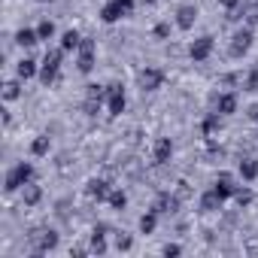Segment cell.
<instances>
[{
	"label": "cell",
	"instance_id": "1",
	"mask_svg": "<svg viewBox=\"0 0 258 258\" xmlns=\"http://www.w3.org/2000/svg\"><path fill=\"white\" fill-rule=\"evenodd\" d=\"M131 10H134V0H109V4H103V10H100V22L115 25L124 16H131Z\"/></svg>",
	"mask_w": 258,
	"mask_h": 258
},
{
	"label": "cell",
	"instance_id": "2",
	"mask_svg": "<svg viewBox=\"0 0 258 258\" xmlns=\"http://www.w3.org/2000/svg\"><path fill=\"white\" fill-rule=\"evenodd\" d=\"M61 58H64V49L46 52V58H43V64H40V79H43V85H52V82H55V76H58V70H61Z\"/></svg>",
	"mask_w": 258,
	"mask_h": 258
},
{
	"label": "cell",
	"instance_id": "3",
	"mask_svg": "<svg viewBox=\"0 0 258 258\" xmlns=\"http://www.w3.org/2000/svg\"><path fill=\"white\" fill-rule=\"evenodd\" d=\"M34 179V167L28 164V161H22V164H16L10 173H7V191H19V188H25L28 182Z\"/></svg>",
	"mask_w": 258,
	"mask_h": 258
},
{
	"label": "cell",
	"instance_id": "4",
	"mask_svg": "<svg viewBox=\"0 0 258 258\" xmlns=\"http://www.w3.org/2000/svg\"><path fill=\"white\" fill-rule=\"evenodd\" d=\"M94 52H97L94 40L82 37V43H79V73H91L94 70Z\"/></svg>",
	"mask_w": 258,
	"mask_h": 258
},
{
	"label": "cell",
	"instance_id": "5",
	"mask_svg": "<svg viewBox=\"0 0 258 258\" xmlns=\"http://www.w3.org/2000/svg\"><path fill=\"white\" fill-rule=\"evenodd\" d=\"M31 243H34V249H37V252H49V249H55V246H58V234H55V231H49V228H37V231L31 234Z\"/></svg>",
	"mask_w": 258,
	"mask_h": 258
},
{
	"label": "cell",
	"instance_id": "6",
	"mask_svg": "<svg viewBox=\"0 0 258 258\" xmlns=\"http://www.w3.org/2000/svg\"><path fill=\"white\" fill-rule=\"evenodd\" d=\"M137 79H140V88H143V91H155V88H161V82H164V70H158V67H143Z\"/></svg>",
	"mask_w": 258,
	"mask_h": 258
},
{
	"label": "cell",
	"instance_id": "7",
	"mask_svg": "<svg viewBox=\"0 0 258 258\" xmlns=\"http://www.w3.org/2000/svg\"><path fill=\"white\" fill-rule=\"evenodd\" d=\"M249 46H252V28H243V31H237L234 37H231V55L234 58H240V55H246L249 52Z\"/></svg>",
	"mask_w": 258,
	"mask_h": 258
},
{
	"label": "cell",
	"instance_id": "8",
	"mask_svg": "<svg viewBox=\"0 0 258 258\" xmlns=\"http://www.w3.org/2000/svg\"><path fill=\"white\" fill-rule=\"evenodd\" d=\"M106 97H109V115H121L124 112V88H121V82L106 85Z\"/></svg>",
	"mask_w": 258,
	"mask_h": 258
},
{
	"label": "cell",
	"instance_id": "9",
	"mask_svg": "<svg viewBox=\"0 0 258 258\" xmlns=\"http://www.w3.org/2000/svg\"><path fill=\"white\" fill-rule=\"evenodd\" d=\"M195 22H198V7L195 4H185V7L176 10V28L179 31H191Z\"/></svg>",
	"mask_w": 258,
	"mask_h": 258
},
{
	"label": "cell",
	"instance_id": "10",
	"mask_svg": "<svg viewBox=\"0 0 258 258\" xmlns=\"http://www.w3.org/2000/svg\"><path fill=\"white\" fill-rule=\"evenodd\" d=\"M210 52H213V37H201V40H195V43L188 46L191 61H207V58H210Z\"/></svg>",
	"mask_w": 258,
	"mask_h": 258
},
{
	"label": "cell",
	"instance_id": "11",
	"mask_svg": "<svg viewBox=\"0 0 258 258\" xmlns=\"http://www.w3.org/2000/svg\"><path fill=\"white\" fill-rule=\"evenodd\" d=\"M179 204H182V201H179L176 195L161 191V195L155 198V207H152V210H155V213H176V207H179Z\"/></svg>",
	"mask_w": 258,
	"mask_h": 258
},
{
	"label": "cell",
	"instance_id": "12",
	"mask_svg": "<svg viewBox=\"0 0 258 258\" xmlns=\"http://www.w3.org/2000/svg\"><path fill=\"white\" fill-rule=\"evenodd\" d=\"M85 191H88V198H91V201H106L112 188H109V182H106V179H91V182L85 185Z\"/></svg>",
	"mask_w": 258,
	"mask_h": 258
},
{
	"label": "cell",
	"instance_id": "13",
	"mask_svg": "<svg viewBox=\"0 0 258 258\" xmlns=\"http://www.w3.org/2000/svg\"><path fill=\"white\" fill-rule=\"evenodd\" d=\"M170 155H173V140L170 137H158V143H155V164H167Z\"/></svg>",
	"mask_w": 258,
	"mask_h": 258
},
{
	"label": "cell",
	"instance_id": "14",
	"mask_svg": "<svg viewBox=\"0 0 258 258\" xmlns=\"http://www.w3.org/2000/svg\"><path fill=\"white\" fill-rule=\"evenodd\" d=\"M213 188H216L222 198H234V191H237V185H234V176H231V173H219Z\"/></svg>",
	"mask_w": 258,
	"mask_h": 258
},
{
	"label": "cell",
	"instance_id": "15",
	"mask_svg": "<svg viewBox=\"0 0 258 258\" xmlns=\"http://www.w3.org/2000/svg\"><path fill=\"white\" fill-rule=\"evenodd\" d=\"M222 201H225V198H222L216 188H213V191H204V195H201V210H204V213H216V210H222Z\"/></svg>",
	"mask_w": 258,
	"mask_h": 258
},
{
	"label": "cell",
	"instance_id": "16",
	"mask_svg": "<svg viewBox=\"0 0 258 258\" xmlns=\"http://www.w3.org/2000/svg\"><path fill=\"white\" fill-rule=\"evenodd\" d=\"M216 112L219 115H231V112H237V97L228 91V94H219V100H216Z\"/></svg>",
	"mask_w": 258,
	"mask_h": 258
},
{
	"label": "cell",
	"instance_id": "17",
	"mask_svg": "<svg viewBox=\"0 0 258 258\" xmlns=\"http://www.w3.org/2000/svg\"><path fill=\"white\" fill-rule=\"evenodd\" d=\"M22 198H25V207H37V204L43 201V188L34 185V182H28V185L22 188Z\"/></svg>",
	"mask_w": 258,
	"mask_h": 258
},
{
	"label": "cell",
	"instance_id": "18",
	"mask_svg": "<svg viewBox=\"0 0 258 258\" xmlns=\"http://www.w3.org/2000/svg\"><path fill=\"white\" fill-rule=\"evenodd\" d=\"M240 176H243L246 182H252V179L258 176V161H255V158H240Z\"/></svg>",
	"mask_w": 258,
	"mask_h": 258
},
{
	"label": "cell",
	"instance_id": "19",
	"mask_svg": "<svg viewBox=\"0 0 258 258\" xmlns=\"http://www.w3.org/2000/svg\"><path fill=\"white\" fill-rule=\"evenodd\" d=\"M106 231H109L106 225H97V228H94V234H91V249H94V252H106V240H103Z\"/></svg>",
	"mask_w": 258,
	"mask_h": 258
},
{
	"label": "cell",
	"instance_id": "20",
	"mask_svg": "<svg viewBox=\"0 0 258 258\" xmlns=\"http://www.w3.org/2000/svg\"><path fill=\"white\" fill-rule=\"evenodd\" d=\"M37 40H40V34H37V31H31V28H22V31L16 34V43H19V46H25V49H28V46H34Z\"/></svg>",
	"mask_w": 258,
	"mask_h": 258
},
{
	"label": "cell",
	"instance_id": "21",
	"mask_svg": "<svg viewBox=\"0 0 258 258\" xmlns=\"http://www.w3.org/2000/svg\"><path fill=\"white\" fill-rule=\"evenodd\" d=\"M79 43H82L79 31H67V34L61 37V49H64V52H73V49H79Z\"/></svg>",
	"mask_w": 258,
	"mask_h": 258
},
{
	"label": "cell",
	"instance_id": "22",
	"mask_svg": "<svg viewBox=\"0 0 258 258\" xmlns=\"http://www.w3.org/2000/svg\"><path fill=\"white\" fill-rule=\"evenodd\" d=\"M16 73H19V79H31V76L37 73V61L22 58V61H19V67H16Z\"/></svg>",
	"mask_w": 258,
	"mask_h": 258
},
{
	"label": "cell",
	"instance_id": "23",
	"mask_svg": "<svg viewBox=\"0 0 258 258\" xmlns=\"http://www.w3.org/2000/svg\"><path fill=\"white\" fill-rule=\"evenodd\" d=\"M155 225H158V213H155V210L146 213V216H140V234H152Z\"/></svg>",
	"mask_w": 258,
	"mask_h": 258
},
{
	"label": "cell",
	"instance_id": "24",
	"mask_svg": "<svg viewBox=\"0 0 258 258\" xmlns=\"http://www.w3.org/2000/svg\"><path fill=\"white\" fill-rule=\"evenodd\" d=\"M106 201H109V207H112V210H124V204H127V195H124L121 188H112Z\"/></svg>",
	"mask_w": 258,
	"mask_h": 258
},
{
	"label": "cell",
	"instance_id": "25",
	"mask_svg": "<svg viewBox=\"0 0 258 258\" xmlns=\"http://www.w3.org/2000/svg\"><path fill=\"white\" fill-rule=\"evenodd\" d=\"M22 97V85L16 82V79H10L7 85H4V100H19Z\"/></svg>",
	"mask_w": 258,
	"mask_h": 258
},
{
	"label": "cell",
	"instance_id": "26",
	"mask_svg": "<svg viewBox=\"0 0 258 258\" xmlns=\"http://www.w3.org/2000/svg\"><path fill=\"white\" fill-rule=\"evenodd\" d=\"M49 146H52V143H49V137H46V134H40V137L31 143V152L40 158V155H46V152H49Z\"/></svg>",
	"mask_w": 258,
	"mask_h": 258
},
{
	"label": "cell",
	"instance_id": "27",
	"mask_svg": "<svg viewBox=\"0 0 258 258\" xmlns=\"http://www.w3.org/2000/svg\"><path fill=\"white\" fill-rule=\"evenodd\" d=\"M201 131H204L207 137L219 131V112H213V115H207V118H204V124H201Z\"/></svg>",
	"mask_w": 258,
	"mask_h": 258
},
{
	"label": "cell",
	"instance_id": "28",
	"mask_svg": "<svg viewBox=\"0 0 258 258\" xmlns=\"http://www.w3.org/2000/svg\"><path fill=\"white\" fill-rule=\"evenodd\" d=\"M243 16H246V25H249V28H255V25H258V0L243 10Z\"/></svg>",
	"mask_w": 258,
	"mask_h": 258
},
{
	"label": "cell",
	"instance_id": "29",
	"mask_svg": "<svg viewBox=\"0 0 258 258\" xmlns=\"http://www.w3.org/2000/svg\"><path fill=\"white\" fill-rule=\"evenodd\" d=\"M243 88H246V91H258V67H252V70L246 73V79H243Z\"/></svg>",
	"mask_w": 258,
	"mask_h": 258
},
{
	"label": "cell",
	"instance_id": "30",
	"mask_svg": "<svg viewBox=\"0 0 258 258\" xmlns=\"http://www.w3.org/2000/svg\"><path fill=\"white\" fill-rule=\"evenodd\" d=\"M85 97H91V100H103V97H106V88H103V85H97V82H91V85H88V91H85Z\"/></svg>",
	"mask_w": 258,
	"mask_h": 258
},
{
	"label": "cell",
	"instance_id": "31",
	"mask_svg": "<svg viewBox=\"0 0 258 258\" xmlns=\"http://www.w3.org/2000/svg\"><path fill=\"white\" fill-rule=\"evenodd\" d=\"M131 246H134L131 234H115V249H118V252H127Z\"/></svg>",
	"mask_w": 258,
	"mask_h": 258
},
{
	"label": "cell",
	"instance_id": "32",
	"mask_svg": "<svg viewBox=\"0 0 258 258\" xmlns=\"http://www.w3.org/2000/svg\"><path fill=\"white\" fill-rule=\"evenodd\" d=\"M37 34H40V40H52V34H55V25H52V22L46 19V22H40Z\"/></svg>",
	"mask_w": 258,
	"mask_h": 258
},
{
	"label": "cell",
	"instance_id": "33",
	"mask_svg": "<svg viewBox=\"0 0 258 258\" xmlns=\"http://www.w3.org/2000/svg\"><path fill=\"white\" fill-rule=\"evenodd\" d=\"M234 201H237L240 207H249V204H252V191H249V188H237V191H234Z\"/></svg>",
	"mask_w": 258,
	"mask_h": 258
},
{
	"label": "cell",
	"instance_id": "34",
	"mask_svg": "<svg viewBox=\"0 0 258 258\" xmlns=\"http://www.w3.org/2000/svg\"><path fill=\"white\" fill-rule=\"evenodd\" d=\"M173 195H176L179 201H188V198H191V185H188V182H176V191H173Z\"/></svg>",
	"mask_w": 258,
	"mask_h": 258
},
{
	"label": "cell",
	"instance_id": "35",
	"mask_svg": "<svg viewBox=\"0 0 258 258\" xmlns=\"http://www.w3.org/2000/svg\"><path fill=\"white\" fill-rule=\"evenodd\" d=\"M152 34H155V40H167V37H170V25H164V22H161V25H155V31H152Z\"/></svg>",
	"mask_w": 258,
	"mask_h": 258
},
{
	"label": "cell",
	"instance_id": "36",
	"mask_svg": "<svg viewBox=\"0 0 258 258\" xmlns=\"http://www.w3.org/2000/svg\"><path fill=\"white\" fill-rule=\"evenodd\" d=\"M85 115H97V109H100V100H91V97H85Z\"/></svg>",
	"mask_w": 258,
	"mask_h": 258
},
{
	"label": "cell",
	"instance_id": "37",
	"mask_svg": "<svg viewBox=\"0 0 258 258\" xmlns=\"http://www.w3.org/2000/svg\"><path fill=\"white\" fill-rule=\"evenodd\" d=\"M179 252H182L179 243H167V246H164V255H179Z\"/></svg>",
	"mask_w": 258,
	"mask_h": 258
},
{
	"label": "cell",
	"instance_id": "38",
	"mask_svg": "<svg viewBox=\"0 0 258 258\" xmlns=\"http://www.w3.org/2000/svg\"><path fill=\"white\" fill-rule=\"evenodd\" d=\"M219 4H222L225 10H237V7H240V0H219Z\"/></svg>",
	"mask_w": 258,
	"mask_h": 258
},
{
	"label": "cell",
	"instance_id": "39",
	"mask_svg": "<svg viewBox=\"0 0 258 258\" xmlns=\"http://www.w3.org/2000/svg\"><path fill=\"white\" fill-rule=\"evenodd\" d=\"M246 115H249V118H252V121H258V103H252V106H249V109H246Z\"/></svg>",
	"mask_w": 258,
	"mask_h": 258
},
{
	"label": "cell",
	"instance_id": "40",
	"mask_svg": "<svg viewBox=\"0 0 258 258\" xmlns=\"http://www.w3.org/2000/svg\"><path fill=\"white\" fill-rule=\"evenodd\" d=\"M85 252H88L85 246H73V249H70V255H85Z\"/></svg>",
	"mask_w": 258,
	"mask_h": 258
},
{
	"label": "cell",
	"instance_id": "41",
	"mask_svg": "<svg viewBox=\"0 0 258 258\" xmlns=\"http://www.w3.org/2000/svg\"><path fill=\"white\" fill-rule=\"evenodd\" d=\"M143 4H158V0H143Z\"/></svg>",
	"mask_w": 258,
	"mask_h": 258
},
{
	"label": "cell",
	"instance_id": "42",
	"mask_svg": "<svg viewBox=\"0 0 258 258\" xmlns=\"http://www.w3.org/2000/svg\"><path fill=\"white\" fill-rule=\"evenodd\" d=\"M40 4H46V0H40Z\"/></svg>",
	"mask_w": 258,
	"mask_h": 258
},
{
	"label": "cell",
	"instance_id": "43",
	"mask_svg": "<svg viewBox=\"0 0 258 258\" xmlns=\"http://www.w3.org/2000/svg\"><path fill=\"white\" fill-rule=\"evenodd\" d=\"M255 67H258V61H255Z\"/></svg>",
	"mask_w": 258,
	"mask_h": 258
}]
</instances>
